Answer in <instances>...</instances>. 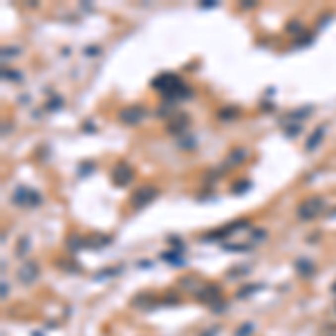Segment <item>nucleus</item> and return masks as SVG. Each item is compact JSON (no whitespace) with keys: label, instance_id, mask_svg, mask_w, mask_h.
I'll return each instance as SVG.
<instances>
[{"label":"nucleus","instance_id":"0eeeda50","mask_svg":"<svg viewBox=\"0 0 336 336\" xmlns=\"http://www.w3.org/2000/svg\"><path fill=\"white\" fill-rule=\"evenodd\" d=\"M325 128L327 126H318L316 128V132H314L312 137H309V141H307V150H314V148H318V144H321V139L325 137Z\"/></svg>","mask_w":336,"mask_h":336},{"label":"nucleus","instance_id":"9d476101","mask_svg":"<svg viewBox=\"0 0 336 336\" xmlns=\"http://www.w3.org/2000/svg\"><path fill=\"white\" fill-rule=\"evenodd\" d=\"M240 112L235 110V108H222V112H220V119H235Z\"/></svg>","mask_w":336,"mask_h":336},{"label":"nucleus","instance_id":"ddd939ff","mask_svg":"<svg viewBox=\"0 0 336 336\" xmlns=\"http://www.w3.org/2000/svg\"><path fill=\"white\" fill-rule=\"evenodd\" d=\"M249 186H251L249 182H244V184H235V186H233V193H244V191H249Z\"/></svg>","mask_w":336,"mask_h":336},{"label":"nucleus","instance_id":"2eb2a0df","mask_svg":"<svg viewBox=\"0 0 336 336\" xmlns=\"http://www.w3.org/2000/svg\"><path fill=\"white\" fill-rule=\"evenodd\" d=\"M287 29H289V32H300V29H303V25H300V23H289V27H287Z\"/></svg>","mask_w":336,"mask_h":336},{"label":"nucleus","instance_id":"423d86ee","mask_svg":"<svg viewBox=\"0 0 336 336\" xmlns=\"http://www.w3.org/2000/svg\"><path fill=\"white\" fill-rule=\"evenodd\" d=\"M132 177H135V170H132L128 164H117L114 173H112V179H114L117 186H126V184H130Z\"/></svg>","mask_w":336,"mask_h":336},{"label":"nucleus","instance_id":"1a4fd4ad","mask_svg":"<svg viewBox=\"0 0 336 336\" xmlns=\"http://www.w3.org/2000/svg\"><path fill=\"white\" fill-rule=\"evenodd\" d=\"M242 159H247V150H242V148H235L233 153H231V157H229V166H238Z\"/></svg>","mask_w":336,"mask_h":336},{"label":"nucleus","instance_id":"4468645a","mask_svg":"<svg viewBox=\"0 0 336 336\" xmlns=\"http://www.w3.org/2000/svg\"><path fill=\"white\" fill-rule=\"evenodd\" d=\"M5 79H11V81H20V76H18V72H9V70H5Z\"/></svg>","mask_w":336,"mask_h":336},{"label":"nucleus","instance_id":"39448f33","mask_svg":"<svg viewBox=\"0 0 336 336\" xmlns=\"http://www.w3.org/2000/svg\"><path fill=\"white\" fill-rule=\"evenodd\" d=\"M155 197H157V188H153V186H141L139 191L132 193V204H135L137 209H141V206L150 204Z\"/></svg>","mask_w":336,"mask_h":336},{"label":"nucleus","instance_id":"f03ea898","mask_svg":"<svg viewBox=\"0 0 336 336\" xmlns=\"http://www.w3.org/2000/svg\"><path fill=\"white\" fill-rule=\"evenodd\" d=\"M323 209H325V202H323L321 197H307L305 202H300L296 213H298L300 220H312V218H316Z\"/></svg>","mask_w":336,"mask_h":336},{"label":"nucleus","instance_id":"6e6552de","mask_svg":"<svg viewBox=\"0 0 336 336\" xmlns=\"http://www.w3.org/2000/svg\"><path fill=\"white\" fill-rule=\"evenodd\" d=\"M186 123H188L186 114H179V117L175 119V121H170V123H168V130H170V132H175V135H177V132H182L184 128H186Z\"/></svg>","mask_w":336,"mask_h":336},{"label":"nucleus","instance_id":"7ed1b4c3","mask_svg":"<svg viewBox=\"0 0 336 336\" xmlns=\"http://www.w3.org/2000/svg\"><path fill=\"white\" fill-rule=\"evenodd\" d=\"M14 204H23V206H38L41 204V193L32 191L27 186H20L14 193Z\"/></svg>","mask_w":336,"mask_h":336},{"label":"nucleus","instance_id":"f8f14e48","mask_svg":"<svg viewBox=\"0 0 336 336\" xmlns=\"http://www.w3.org/2000/svg\"><path fill=\"white\" fill-rule=\"evenodd\" d=\"M285 135H287V137H294V135H300V126H298V123H291V126H287Z\"/></svg>","mask_w":336,"mask_h":336},{"label":"nucleus","instance_id":"dca6fc26","mask_svg":"<svg viewBox=\"0 0 336 336\" xmlns=\"http://www.w3.org/2000/svg\"><path fill=\"white\" fill-rule=\"evenodd\" d=\"M244 7H247V9H251V7H256V0H247V2H244Z\"/></svg>","mask_w":336,"mask_h":336},{"label":"nucleus","instance_id":"20e7f679","mask_svg":"<svg viewBox=\"0 0 336 336\" xmlns=\"http://www.w3.org/2000/svg\"><path fill=\"white\" fill-rule=\"evenodd\" d=\"M146 110L141 106H135V108H123V110H119V121L128 123V126H135V123H139L141 119H144Z\"/></svg>","mask_w":336,"mask_h":336},{"label":"nucleus","instance_id":"f257e3e1","mask_svg":"<svg viewBox=\"0 0 336 336\" xmlns=\"http://www.w3.org/2000/svg\"><path fill=\"white\" fill-rule=\"evenodd\" d=\"M150 85L153 88H157L159 92L164 94V97L168 99V101H177V99H188L191 97V88H186V85L182 83V79H179L177 74H168V72H164L162 76H157V79L150 81Z\"/></svg>","mask_w":336,"mask_h":336},{"label":"nucleus","instance_id":"9b49d317","mask_svg":"<svg viewBox=\"0 0 336 336\" xmlns=\"http://www.w3.org/2000/svg\"><path fill=\"white\" fill-rule=\"evenodd\" d=\"M296 265H298L300 269H303V274H305V276H309V274H312V271H314V267L309 265L307 260H298V262H296Z\"/></svg>","mask_w":336,"mask_h":336}]
</instances>
